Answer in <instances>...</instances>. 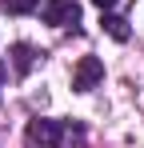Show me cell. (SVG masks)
<instances>
[{"mask_svg":"<svg viewBox=\"0 0 144 148\" xmlns=\"http://www.w3.org/2000/svg\"><path fill=\"white\" fill-rule=\"evenodd\" d=\"M28 144L32 148H80L84 144V124L80 120H32L28 124Z\"/></svg>","mask_w":144,"mask_h":148,"instance_id":"cell-1","label":"cell"},{"mask_svg":"<svg viewBox=\"0 0 144 148\" xmlns=\"http://www.w3.org/2000/svg\"><path fill=\"white\" fill-rule=\"evenodd\" d=\"M40 16L52 28H80V4L76 0H44L40 4Z\"/></svg>","mask_w":144,"mask_h":148,"instance_id":"cell-2","label":"cell"},{"mask_svg":"<svg viewBox=\"0 0 144 148\" xmlns=\"http://www.w3.org/2000/svg\"><path fill=\"white\" fill-rule=\"evenodd\" d=\"M100 80H104V64H100L96 56H80V64H76V72H72V88H76V92H92Z\"/></svg>","mask_w":144,"mask_h":148,"instance_id":"cell-3","label":"cell"},{"mask_svg":"<svg viewBox=\"0 0 144 148\" xmlns=\"http://www.w3.org/2000/svg\"><path fill=\"white\" fill-rule=\"evenodd\" d=\"M100 24H104V32H108L112 40H128V36H132V28H128V20H124V16L104 12V20H100Z\"/></svg>","mask_w":144,"mask_h":148,"instance_id":"cell-4","label":"cell"},{"mask_svg":"<svg viewBox=\"0 0 144 148\" xmlns=\"http://www.w3.org/2000/svg\"><path fill=\"white\" fill-rule=\"evenodd\" d=\"M12 64H16V76H28L32 64H36V52L28 48V44H16L12 48Z\"/></svg>","mask_w":144,"mask_h":148,"instance_id":"cell-5","label":"cell"},{"mask_svg":"<svg viewBox=\"0 0 144 148\" xmlns=\"http://www.w3.org/2000/svg\"><path fill=\"white\" fill-rule=\"evenodd\" d=\"M40 0H0V8L8 12V16H24V12H32Z\"/></svg>","mask_w":144,"mask_h":148,"instance_id":"cell-6","label":"cell"},{"mask_svg":"<svg viewBox=\"0 0 144 148\" xmlns=\"http://www.w3.org/2000/svg\"><path fill=\"white\" fill-rule=\"evenodd\" d=\"M96 8H100V12H112V8H116V0H92Z\"/></svg>","mask_w":144,"mask_h":148,"instance_id":"cell-7","label":"cell"},{"mask_svg":"<svg viewBox=\"0 0 144 148\" xmlns=\"http://www.w3.org/2000/svg\"><path fill=\"white\" fill-rule=\"evenodd\" d=\"M0 84H4V64H0Z\"/></svg>","mask_w":144,"mask_h":148,"instance_id":"cell-8","label":"cell"}]
</instances>
